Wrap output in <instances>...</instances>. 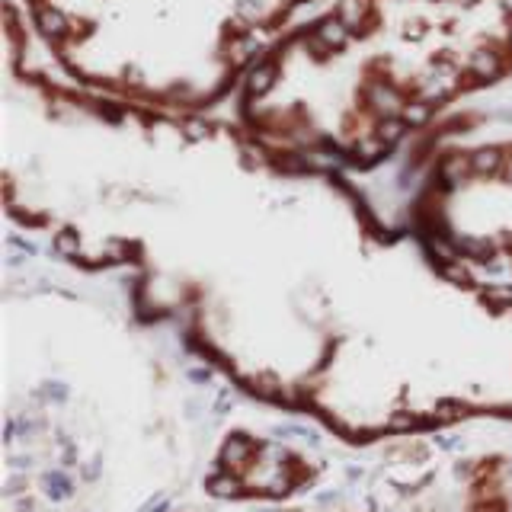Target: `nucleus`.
Segmentation results:
<instances>
[]
</instances>
